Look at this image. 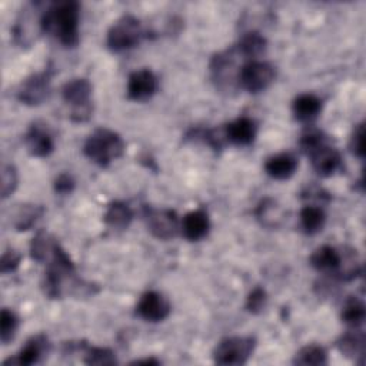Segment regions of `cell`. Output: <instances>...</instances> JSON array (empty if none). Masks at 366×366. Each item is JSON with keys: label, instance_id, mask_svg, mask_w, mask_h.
<instances>
[{"label": "cell", "instance_id": "29", "mask_svg": "<svg viewBox=\"0 0 366 366\" xmlns=\"http://www.w3.org/2000/svg\"><path fill=\"white\" fill-rule=\"evenodd\" d=\"M257 217L262 220L263 224L266 226H274L276 220L279 219V207L274 200L272 199H264L260 202L256 210Z\"/></svg>", "mask_w": 366, "mask_h": 366}, {"label": "cell", "instance_id": "34", "mask_svg": "<svg viewBox=\"0 0 366 366\" xmlns=\"http://www.w3.org/2000/svg\"><path fill=\"white\" fill-rule=\"evenodd\" d=\"M363 136H365V129H363V124L360 123V124L356 126V129H355V132H353V134H352V140H350V149H352V152H353L357 157H360V159H363V156H365Z\"/></svg>", "mask_w": 366, "mask_h": 366}, {"label": "cell", "instance_id": "33", "mask_svg": "<svg viewBox=\"0 0 366 366\" xmlns=\"http://www.w3.org/2000/svg\"><path fill=\"white\" fill-rule=\"evenodd\" d=\"M20 263V254L10 249V250H6L1 256V262H0V269H1V273H9V272H13L17 269Z\"/></svg>", "mask_w": 366, "mask_h": 366}, {"label": "cell", "instance_id": "30", "mask_svg": "<svg viewBox=\"0 0 366 366\" xmlns=\"http://www.w3.org/2000/svg\"><path fill=\"white\" fill-rule=\"evenodd\" d=\"M17 170L13 164L3 166L1 170V199H7L17 187Z\"/></svg>", "mask_w": 366, "mask_h": 366}, {"label": "cell", "instance_id": "35", "mask_svg": "<svg viewBox=\"0 0 366 366\" xmlns=\"http://www.w3.org/2000/svg\"><path fill=\"white\" fill-rule=\"evenodd\" d=\"M74 179L69 173H61L54 180V190L60 194H67L74 189Z\"/></svg>", "mask_w": 366, "mask_h": 366}, {"label": "cell", "instance_id": "27", "mask_svg": "<svg viewBox=\"0 0 366 366\" xmlns=\"http://www.w3.org/2000/svg\"><path fill=\"white\" fill-rule=\"evenodd\" d=\"M19 327V317L10 309H1L0 313V339L3 345H7L13 340L16 330Z\"/></svg>", "mask_w": 366, "mask_h": 366}, {"label": "cell", "instance_id": "28", "mask_svg": "<svg viewBox=\"0 0 366 366\" xmlns=\"http://www.w3.org/2000/svg\"><path fill=\"white\" fill-rule=\"evenodd\" d=\"M116 356L107 347L99 346H86L84 350V363L87 365H114Z\"/></svg>", "mask_w": 366, "mask_h": 366}, {"label": "cell", "instance_id": "4", "mask_svg": "<svg viewBox=\"0 0 366 366\" xmlns=\"http://www.w3.org/2000/svg\"><path fill=\"white\" fill-rule=\"evenodd\" d=\"M143 36L144 30L140 20L132 14H124L110 26L106 44L113 51H123L137 46Z\"/></svg>", "mask_w": 366, "mask_h": 366}, {"label": "cell", "instance_id": "13", "mask_svg": "<svg viewBox=\"0 0 366 366\" xmlns=\"http://www.w3.org/2000/svg\"><path fill=\"white\" fill-rule=\"evenodd\" d=\"M49 352V340L44 335H37L27 340V343L20 349V352L4 362V365L13 363V365H21V366H30L34 363H39L41 357Z\"/></svg>", "mask_w": 366, "mask_h": 366}, {"label": "cell", "instance_id": "12", "mask_svg": "<svg viewBox=\"0 0 366 366\" xmlns=\"http://www.w3.org/2000/svg\"><path fill=\"white\" fill-rule=\"evenodd\" d=\"M24 144L27 152L36 157H46L54 149L53 136L44 124L33 123L24 134Z\"/></svg>", "mask_w": 366, "mask_h": 366}, {"label": "cell", "instance_id": "15", "mask_svg": "<svg viewBox=\"0 0 366 366\" xmlns=\"http://www.w3.org/2000/svg\"><path fill=\"white\" fill-rule=\"evenodd\" d=\"M256 123L250 117H237L236 120L230 122L224 127V137L237 146H247L253 143L256 137Z\"/></svg>", "mask_w": 366, "mask_h": 366}, {"label": "cell", "instance_id": "2", "mask_svg": "<svg viewBox=\"0 0 366 366\" xmlns=\"http://www.w3.org/2000/svg\"><path fill=\"white\" fill-rule=\"evenodd\" d=\"M83 152L93 163L102 167H107L113 160L123 154L124 142L119 133L102 127L94 130L86 139Z\"/></svg>", "mask_w": 366, "mask_h": 366}, {"label": "cell", "instance_id": "3", "mask_svg": "<svg viewBox=\"0 0 366 366\" xmlns=\"http://www.w3.org/2000/svg\"><path fill=\"white\" fill-rule=\"evenodd\" d=\"M66 104L70 106L73 122H86L92 116V84L87 79L79 77L67 81L61 89Z\"/></svg>", "mask_w": 366, "mask_h": 366}, {"label": "cell", "instance_id": "20", "mask_svg": "<svg viewBox=\"0 0 366 366\" xmlns=\"http://www.w3.org/2000/svg\"><path fill=\"white\" fill-rule=\"evenodd\" d=\"M103 217H104V223L109 227L122 230L130 224L133 219V212L130 206L126 204L124 202H113L106 209V213Z\"/></svg>", "mask_w": 366, "mask_h": 366}, {"label": "cell", "instance_id": "31", "mask_svg": "<svg viewBox=\"0 0 366 366\" xmlns=\"http://www.w3.org/2000/svg\"><path fill=\"white\" fill-rule=\"evenodd\" d=\"M326 143V137L319 130H309L302 134L300 137V147L302 150L309 156L313 150H316L319 146Z\"/></svg>", "mask_w": 366, "mask_h": 366}, {"label": "cell", "instance_id": "23", "mask_svg": "<svg viewBox=\"0 0 366 366\" xmlns=\"http://www.w3.org/2000/svg\"><path fill=\"white\" fill-rule=\"evenodd\" d=\"M337 349L347 357H356L362 356L365 353V335L360 330H352L346 332L340 336V339L336 343Z\"/></svg>", "mask_w": 366, "mask_h": 366}, {"label": "cell", "instance_id": "19", "mask_svg": "<svg viewBox=\"0 0 366 366\" xmlns=\"http://www.w3.org/2000/svg\"><path fill=\"white\" fill-rule=\"evenodd\" d=\"M310 264L320 272L336 273L340 264V252L332 246H320L310 256Z\"/></svg>", "mask_w": 366, "mask_h": 366}, {"label": "cell", "instance_id": "26", "mask_svg": "<svg viewBox=\"0 0 366 366\" xmlns=\"http://www.w3.org/2000/svg\"><path fill=\"white\" fill-rule=\"evenodd\" d=\"M293 363L296 365H326L327 353L319 345H306L295 355Z\"/></svg>", "mask_w": 366, "mask_h": 366}, {"label": "cell", "instance_id": "18", "mask_svg": "<svg viewBox=\"0 0 366 366\" xmlns=\"http://www.w3.org/2000/svg\"><path fill=\"white\" fill-rule=\"evenodd\" d=\"M320 110H322V100L312 93L299 94L292 104V112L295 117L300 122L313 120L315 117H317Z\"/></svg>", "mask_w": 366, "mask_h": 366}, {"label": "cell", "instance_id": "14", "mask_svg": "<svg viewBox=\"0 0 366 366\" xmlns=\"http://www.w3.org/2000/svg\"><path fill=\"white\" fill-rule=\"evenodd\" d=\"M309 156H310L315 172L319 173L320 176L333 174L340 167V163H342L340 153L335 147L329 146L327 143L319 146Z\"/></svg>", "mask_w": 366, "mask_h": 366}, {"label": "cell", "instance_id": "32", "mask_svg": "<svg viewBox=\"0 0 366 366\" xmlns=\"http://www.w3.org/2000/svg\"><path fill=\"white\" fill-rule=\"evenodd\" d=\"M266 300H267V295H266L264 289L257 286L249 293L247 300H246V309L252 313H259L264 307Z\"/></svg>", "mask_w": 366, "mask_h": 366}, {"label": "cell", "instance_id": "8", "mask_svg": "<svg viewBox=\"0 0 366 366\" xmlns=\"http://www.w3.org/2000/svg\"><path fill=\"white\" fill-rule=\"evenodd\" d=\"M144 216L150 233L160 240H169L179 232V219L174 210L146 206Z\"/></svg>", "mask_w": 366, "mask_h": 366}, {"label": "cell", "instance_id": "36", "mask_svg": "<svg viewBox=\"0 0 366 366\" xmlns=\"http://www.w3.org/2000/svg\"><path fill=\"white\" fill-rule=\"evenodd\" d=\"M133 363H136V365H142V363H146V365H159L160 362L157 360V359H143V360H134Z\"/></svg>", "mask_w": 366, "mask_h": 366}, {"label": "cell", "instance_id": "1", "mask_svg": "<svg viewBox=\"0 0 366 366\" xmlns=\"http://www.w3.org/2000/svg\"><path fill=\"white\" fill-rule=\"evenodd\" d=\"M80 4L74 0L51 3L40 16L41 31L54 37L64 47L79 43Z\"/></svg>", "mask_w": 366, "mask_h": 366}, {"label": "cell", "instance_id": "21", "mask_svg": "<svg viewBox=\"0 0 366 366\" xmlns=\"http://www.w3.org/2000/svg\"><path fill=\"white\" fill-rule=\"evenodd\" d=\"M266 46H267V41L259 31H249L242 36L236 49L239 54L243 56L244 59L254 60L256 57L264 53Z\"/></svg>", "mask_w": 366, "mask_h": 366}, {"label": "cell", "instance_id": "5", "mask_svg": "<svg viewBox=\"0 0 366 366\" xmlns=\"http://www.w3.org/2000/svg\"><path fill=\"white\" fill-rule=\"evenodd\" d=\"M256 340L252 336H230L222 339L214 350L213 359L219 365H244L252 356Z\"/></svg>", "mask_w": 366, "mask_h": 366}, {"label": "cell", "instance_id": "25", "mask_svg": "<svg viewBox=\"0 0 366 366\" xmlns=\"http://www.w3.org/2000/svg\"><path fill=\"white\" fill-rule=\"evenodd\" d=\"M43 212L44 209L37 204H20L14 214L13 226L17 230H27L37 222L39 217H41Z\"/></svg>", "mask_w": 366, "mask_h": 366}, {"label": "cell", "instance_id": "11", "mask_svg": "<svg viewBox=\"0 0 366 366\" xmlns=\"http://www.w3.org/2000/svg\"><path fill=\"white\" fill-rule=\"evenodd\" d=\"M159 87L156 74L149 69H140L133 71L127 80V97L136 102H144L150 99Z\"/></svg>", "mask_w": 366, "mask_h": 366}, {"label": "cell", "instance_id": "10", "mask_svg": "<svg viewBox=\"0 0 366 366\" xmlns=\"http://www.w3.org/2000/svg\"><path fill=\"white\" fill-rule=\"evenodd\" d=\"M136 313L147 322H162L170 315V303L162 293L149 290L140 296Z\"/></svg>", "mask_w": 366, "mask_h": 366}, {"label": "cell", "instance_id": "16", "mask_svg": "<svg viewBox=\"0 0 366 366\" xmlns=\"http://www.w3.org/2000/svg\"><path fill=\"white\" fill-rule=\"evenodd\" d=\"M183 236L190 242H197L203 239L210 229V220L204 210L197 209L193 212H189L180 224Z\"/></svg>", "mask_w": 366, "mask_h": 366}, {"label": "cell", "instance_id": "9", "mask_svg": "<svg viewBox=\"0 0 366 366\" xmlns=\"http://www.w3.org/2000/svg\"><path fill=\"white\" fill-rule=\"evenodd\" d=\"M50 79L51 76L47 70L31 74L21 81L17 92V99L29 106L41 104L50 94Z\"/></svg>", "mask_w": 366, "mask_h": 366}, {"label": "cell", "instance_id": "6", "mask_svg": "<svg viewBox=\"0 0 366 366\" xmlns=\"http://www.w3.org/2000/svg\"><path fill=\"white\" fill-rule=\"evenodd\" d=\"M276 70L267 61L250 60L244 63L237 74V86L249 93H260L266 90L274 80Z\"/></svg>", "mask_w": 366, "mask_h": 366}, {"label": "cell", "instance_id": "22", "mask_svg": "<svg viewBox=\"0 0 366 366\" xmlns=\"http://www.w3.org/2000/svg\"><path fill=\"white\" fill-rule=\"evenodd\" d=\"M299 220L305 233L315 234L323 229L326 214L323 209L317 206H305L299 213Z\"/></svg>", "mask_w": 366, "mask_h": 366}, {"label": "cell", "instance_id": "24", "mask_svg": "<svg viewBox=\"0 0 366 366\" xmlns=\"http://www.w3.org/2000/svg\"><path fill=\"white\" fill-rule=\"evenodd\" d=\"M366 316V310H365V305L360 299H357L356 296L349 297L343 307H342V320L350 326V327H357L363 323Z\"/></svg>", "mask_w": 366, "mask_h": 366}, {"label": "cell", "instance_id": "17", "mask_svg": "<svg viewBox=\"0 0 366 366\" xmlns=\"http://www.w3.org/2000/svg\"><path fill=\"white\" fill-rule=\"evenodd\" d=\"M297 169V159L290 153H279L272 156L264 163L266 173L276 180H286L295 174Z\"/></svg>", "mask_w": 366, "mask_h": 366}, {"label": "cell", "instance_id": "7", "mask_svg": "<svg viewBox=\"0 0 366 366\" xmlns=\"http://www.w3.org/2000/svg\"><path fill=\"white\" fill-rule=\"evenodd\" d=\"M239 51L236 47L220 51L213 56L210 61V73L216 86L222 90H229L237 83V74L240 69H236V57Z\"/></svg>", "mask_w": 366, "mask_h": 366}]
</instances>
